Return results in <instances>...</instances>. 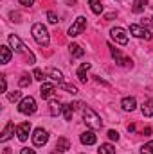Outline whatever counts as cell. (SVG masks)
I'll list each match as a JSON object with an SVG mask.
<instances>
[{"label":"cell","instance_id":"8992f818","mask_svg":"<svg viewBox=\"0 0 153 154\" xmlns=\"http://www.w3.org/2000/svg\"><path fill=\"white\" fill-rule=\"evenodd\" d=\"M130 34H133L135 38H144V39H151V31H148L144 25H139V23H132L130 25Z\"/></svg>","mask_w":153,"mask_h":154},{"label":"cell","instance_id":"e0dca14e","mask_svg":"<svg viewBox=\"0 0 153 154\" xmlns=\"http://www.w3.org/2000/svg\"><path fill=\"white\" fill-rule=\"evenodd\" d=\"M11 56H13L11 48H9V47H5V45H2V47H0V57H2V59H0V63H4V65H5V63H9V61H11Z\"/></svg>","mask_w":153,"mask_h":154},{"label":"cell","instance_id":"d590c367","mask_svg":"<svg viewBox=\"0 0 153 154\" xmlns=\"http://www.w3.org/2000/svg\"><path fill=\"white\" fill-rule=\"evenodd\" d=\"M115 16H117V14H115V13H108V14H106V16H105V18H106V20H114Z\"/></svg>","mask_w":153,"mask_h":154},{"label":"cell","instance_id":"f1b7e54d","mask_svg":"<svg viewBox=\"0 0 153 154\" xmlns=\"http://www.w3.org/2000/svg\"><path fill=\"white\" fill-rule=\"evenodd\" d=\"M34 79H38V81H45L47 79V74L43 72V70H40V68H34Z\"/></svg>","mask_w":153,"mask_h":154},{"label":"cell","instance_id":"d6986e66","mask_svg":"<svg viewBox=\"0 0 153 154\" xmlns=\"http://www.w3.org/2000/svg\"><path fill=\"white\" fill-rule=\"evenodd\" d=\"M90 70V63H83L81 66H79V70H77V79L81 81V82H86V72Z\"/></svg>","mask_w":153,"mask_h":154},{"label":"cell","instance_id":"4fadbf2b","mask_svg":"<svg viewBox=\"0 0 153 154\" xmlns=\"http://www.w3.org/2000/svg\"><path fill=\"white\" fill-rule=\"evenodd\" d=\"M121 106H122V109L124 111H135V108H137V100H135V97H124L122 100H121Z\"/></svg>","mask_w":153,"mask_h":154},{"label":"cell","instance_id":"f35d334b","mask_svg":"<svg viewBox=\"0 0 153 154\" xmlns=\"http://www.w3.org/2000/svg\"><path fill=\"white\" fill-rule=\"evenodd\" d=\"M4 154H11V149H4Z\"/></svg>","mask_w":153,"mask_h":154},{"label":"cell","instance_id":"ab89813d","mask_svg":"<svg viewBox=\"0 0 153 154\" xmlns=\"http://www.w3.org/2000/svg\"><path fill=\"white\" fill-rule=\"evenodd\" d=\"M151 23H153V16H151Z\"/></svg>","mask_w":153,"mask_h":154},{"label":"cell","instance_id":"8fae6325","mask_svg":"<svg viewBox=\"0 0 153 154\" xmlns=\"http://www.w3.org/2000/svg\"><path fill=\"white\" fill-rule=\"evenodd\" d=\"M54 91H56V86L50 84V82H43L41 88H40V95H41V99H50V97L54 95Z\"/></svg>","mask_w":153,"mask_h":154},{"label":"cell","instance_id":"e575fe53","mask_svg":"<svg viewBox=\"0 0 153 154\" xmlns=\"http://www.w3.org/2000/svg\"><path fill=\"white\" fill-rule=\"evenodd\" d=\"M20 4H22V5H25V7H29V5H33V4H34V0H20Z\"/></svg>","mask_w":153,"mask_h":154},{"label":"cell","instance_id":"cb8c5ba5","mask_svg":"<svg viewBox=\"0 0 153 154\" xmlns=\"http://www.w3.org/2000/svg\"><path fill=\"white\" fill-rule=\"evenodd\" d=\"M69 48H70V54H72V57H81V56L85 54V50H83V48H81L77 43H72Z\"/></svg>","mask_w":153,"mask_h":154},{"label":"cell","instance_id":"277c9868","mask_svg":"<svg viewBox=\"0 0 153 154\" xmlns=\"http://www.w3.org/2000/svg\"><path fill=\"white\" fill-rule=\"evenodd\" d=\"M18 111H20L22 115H33V113L36 111V100H34L33 97L22 99L20 104H18Z\"/></svg>","mask_w":153,"mask_h":154},{"label":"cell","instance_id":"603a6c76","mask_svg":"<svg viewBox=\"0 0 153 154\" xmlns=\"http://www.w3.org/2000/svg\"><path fill=\"white\" fill-rule=\"evenodd\" d=\"M99 154H115V147L112 143H101V147H99Z\"/></svg>","mask_w":153,"mask_h":154},{"label":"cell","instance_id":"2e32d148","mask_svg":"<svg viewBox=\"0 0 153 154\" xmlns=\"http://www.w3.org/2000/svg\"><path fill=\"white\" fill-rule=\"evenodd\" d=\"M47 75L50 77L54 82H58V84H63V74L60 72V70H56V68H49L47 72H45Z\"/></svg>","mask_w":153,"mask_h":154},{"label":"cell","instance_id":"484cf974","mask_svg":"<svg viewBox=\"0 0 153 154\" xmlns=\"http://www.w3.org/2000/svg\"><path fill=\"white\" fill-rule=\"evenodd\" d=\"M7 99H9V102H18V100L22 99V91L15 90V91H11V93L7 95Z\"/></svg>","mask_w":153,"mask_h":154},{"label":"cell","instance_id":"9a60e30c","mask_svg":"<svg viewBox=\"0 0 153 154\" xmlns=\"http://www.w3.org/2000/svg\"><path fill=\"white\" fill-rule=\"evenodd\" d=\"M69 149H70V142H69V138H65V136L58 138V142H56V152H67Z\"/></svg>","mask_w":153,"mask_h":154},{"label":"cell","instance_id":"d6a6232c","mask_svg":"<svg viewBox=\"0 0 153 154\" xmlns=\"http://www.w3.org/2000/svg\"><path fill=\"white\" fill-rule=\"evenodd\" d=\"M0 82H2V93H5V90H7V82H5V77L4 75L0 77Z\"/></svg>","mask_w":153,"mask_h":154},{"label":"cell","instance_id":"ac0fdd59","mask_svg":"<svg viewBox=\"0 0 153 154\" xmlns=\"http://www.w3.org/2000/svg\"><path fill=\"white\" fill-rule=\"evenodd\" d=\"M141 111L144 116H153V99L144 100V104L141 106Z\"/></svg>","mask_w":153,"mask_h":154},{"label":"cell","instance_id":"836d02e7","mask_svg":"<svg viewBox=\"0 0 153 154\" xmlns=\"http://www.w3.org/2000/svg\"><path fill=\"white\" fill-rule=\"evenodd\" d=\"M20 154H36V152H34V149H27V147H24V149L20 151Z\"/></svg>","mask_w":153,"mask_h":154},{"label":"cell","instance_id":"d4e9b609","mask_svg":"<svg viewBox=\"0 0 153 154\" xmlns=\"http://www.w3.org/2000/svg\"><path fill=\"white\" fill-rule=\"evenodd\" d=\"M61 113L65 116V120H72V113H74V108H72V104H63V109H61Z\"/></svg>","mask_w":153,"mask_h":154},{"label":"cell","instance_id":"8d00e7d4","mask_svg":"<svg viewBox=\"0 0 153 154\" xmlns=\"http://www.w3.org/2000/svg\"><path fill=\"white\" fill-rule=\"evenodd\" d=\"M133 131H135V124H130L128 125V133H133Z\"/></svg>","mask_w":153,"mask_h":154},{"label":"cell","instance_id":"5bb4252c","mask_svg":"<svg viewBox=\"0 0 153 154\" xmlns=\"http://www.w3.org/2000/svg\"><path fill=\"white\" fill-rule=\"evenodd\" d=\"M79 140H81L83 145H94L96 140H97V136L94 134V131H85V133L79 136Z\"/></svg>","mask_w":153,"mask_h":154},{"label":"cell","instance_id":"5b68a950","mask_svg":"<svg viewBox=\"0 0 153 154\" xmlns=\"http://www.w3.org/2000/svg\"><path fill=\"white\" fill-rule=\"evenodd\" d=\"M85 27H86V18L85 16H77L76 22L70 25V29H69V36L70 38H76V36H79L83 31H85Z\"/></svg>","mask_w":153,"mask_h":154},{"label":"cell","instance_id":"74e56055","mask_svg":"<svg viewBox=\"0 0 153 154\" xmlns=\"http://www.w3.org/2000/svg\"><path fill=\"white\" fill-rule=\"evenodd\" d=\"M144 134L150 136V134H151V127H146V129H144Z\"/></svg>","mask_w":153,"mask_h":154},{"label":"cell","instance_id":"4dcf8cb0","mask_svg":"<svg viewBox=\"0 0 153 154\" xmlns=\"http://www.w3.org/2000/svg\"><path fill=\"white\" fill-rule=\"evenodd\" d=\"M47 20H49L50 23H58V16H56V13H54V11H47Z\"/></svg>","mask_w":153,"mask_h":154},{"label":"cell","instance_id":"30bf717a","mask_svg":"<svg viewBox=\"0 0 153 154\" xmlns=\"http://www.w3.org/2000/svg\"><path fill=\"white\" fill-rule=\"evenodd\" d=\"M29 133H31V124L29 122H22L20 125H16V136L20 142H25L29 138Z\"/></svg>","mask_w":153,"mask_h":154},{"label":"cell","instance_id":"3957f363","mask_svg":"<svg viewBox=\"0 0 153 154\" xmlns=\"http://www.w3.org/2000/svg\"><path fill=\"white\" fill-rule=\"evenodd\" d=\"M9 45H11V48H13L15 52H18V54H27V57H29V63H31V65L34 63V54H33L31 50H27V48H25V45L22 43V39L18 38V36L11 34V36H9Z\"/></svg>","mask_w":153,"mask_h":154},{"label":"cell","instance_id":"f546056e","mask_svg":"<svg viewBox=\"0 0 153 154\" xmlns=\"http://www.w3.org/2000/svg\"><path fill=\"white\" fill-rule=\"evenodd\" d=\"M18 84H20L22 88L31 86V77H29V75H22V77H20V81H18Z\"/></svg>","mask_w":153,"mask_h":154},{"label":"cell","instance_id":"44dd1931","mask_svg":"<svg viewBox=\"0 0 153 154\" xmlns=\"http://www.w3.org/2000/svg\"><path fill=\"white\" fill-rule=\"evenodd\" d=\"M50 115L52 116H58L60 113H61V109H63V106H61V102L60 100H50Z\"/></svg>","mask_w":153,"mask_h":154},{"label":"cell","instance_id":"7c38bea8","mask_svg":"<svg viewBox=\"0 0 153 154\" xmlns=\"http://www.w3.org/2000/svg\"><path fill=\"white\" fill-rule=\"evenodd\" d=\"M15 131H16L15 124H13V122H7L5 127H4V131H2V134H0V142H7V140L15 134Z\"/></svg>","mask_w":153,"mask_h":154},{"label":"cell","instance_id":"ba28073f","mask_svg":"<svg viewBox=\"0 0 153 154\" xmlns=\"http://www.w3.org/2000/svg\"><path fill=\"white\" fill-rule=\"evenodd\" d=\"M108 48H110V54H112V57L115 59V63L119 66H132V59L130 57H124L119 48H114L112 45H108Z\"/></svg>","mask_w":153,"mask_h":154},{"label":"cell","instance_id":"ffe728a7","mask_svg":"<svg viewBox=\"0 0 153 154\" xmlns=\"http://www.w3.org/2000/svg\"><path fill=\"white\" fill-rule=\"evenodd\" d=\"M88 5H90V9H92V13L94 14H101L103 13V4H101V0H88Z\"/></svg>","mask_w":153,"mask_h":154},{"label":"cell","instance_id":"1f68e13d","mask_svg":"<svg viewBox=\"0 0 153 154\" xmlns=\"http://www.w3.org/2000/svg\"><path fill=\"white\" fill-rule=\"evenodd\" d=\"M108 138L117 142V140H119V133H117V131H114V129H110V131H108Z\"/></svg>","mask_w":153,"mask_h":154},{"label":"cell","instance_id":"7402d4cb","mask_svg":"<svg viewBox=\"0 0 153 154\" xmlns=\"http://www.w3.org/2000/svg\"><path fill=\"white\" fill-rule=\"evenodd\" d=\"M148 7V0H135L133 2V13H144V9Z\"/></svg>","mask_w":153,"mask_h":154},{"label":"cell","instance_id":"9c48e42d","mask_svg":"<svg viewBox=\"0 0 153 154\" xmlns=\"http://www.w3.org/2000/svg\"><path fill=\"white\" fill-rule=\"evenodd\" d=\"M110 36L114 39L115 43H119V45H126L128 43V34H126V31L122 29V27H114L112 31H110Z\"/></svg>","mask_w":153,"mask_h":154},{"label":"cell","instance_id":"6da1fadb","mask_svg":"<svg viewBox=\"0 0 153 154\" xmlns=\"http://www.w3.org/2000/svg\"><path fill=\"white\" fill-rule=\"evenodd\" d=\"M31 32H33L34 41H36L38 45H41V47H47V45L50 43L49 31L45 29V25H43V23H34V25H33V29H31Z\"/></svg>","mask_w":153,"mask_h":154},{"label":"cell","instance_id":"7a4b0ae2","mask_svg":"<svg viewBox=\"0 0 153 154\" xmlns=\"http://www.w3.org/2000/svg\"><path fill=\"white\" fill-rule=\"evenodd\" d=\"M83 118H85V124L88 125V127H92V129H101L103 127V120H101V116L97 115L94 109H90V108H86V106H83Z\"/></svg>","mask_w":153,"mask_h":154},{"label":"cell","instance_id":"52a82bcc","mask_svg":"<svg viewBox=\"0 0 153 154\" xmlns=\"http://www.w3.org/2000/svg\"><path fill=\"white\" fill-rule=\"evenodd\" d=\"M47 142H49V133H47L43 127L34 129V133H33V143H34L36 147H43Z\"/></svg>","mask_w":153,"mask_h":154},{"label":"cell","instance_id":"83f0119b","mask_svg":"<svg viewBox=\"0 0 153 154\" xmlns=\"http://www.w3.org/2000/svg\"><path fill=\"white\" fill-rule=\"evenodd\" d=\"M60 88H63L65 91H69V93H72V95L77 93V88L74 86V84H65V82H63V84H60Z\"/></svg>","mask_w":153,"mask_h":154},{"label":"cell","instance_id":"4316f807","mask_svg":"<svg viewBox=\"0 0 153 154\" xmlns=\"http://www.w3.org/2000/svg\"><path fill=\"white\" fill-rule=\"evenodd\" d=\"M141 154H153V140L141 147Z\"/></svg>","mask_w":153,"mask_h":154}]
</instances>
